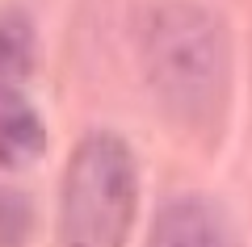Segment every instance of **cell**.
Here are the masks:
<instances>
[{
	"instance_id": "6da1fadb",
	"label": "cell",
	"mask_w": 252,
	"mask_h": 247,
	"mask_svg": "<svg viewBox=\"0 0 252 247\" xmlns=\"http://www.w3.org/2000/svg\"><path fill=\"white\" fill-rule=\"evenodd\" d=\"M143 76L177 126L206 130L231 92V42L206 4L164 0L143 21Z\"/></svg>"
},
{
	"instance_id": "277c9868",
	"label": "cell",
	"mask_w": 252,
	"mask_h": 247,
	"mask_svg": "<svg viewBox=\"0 0 252 247\" xmlns=\"http://www.w3.org/2000/svg\"><path fill=\"white\" fill-rule=\"evenodd\" d=\"M46 151V126L26 97L0 101V168H26Z\"/></svg>"
},
{
	"instance_id": "3957f363",
	"label": "cell",
	"mask_w": 252,
	"mask_h": 247,
	"mask_svg": "<svg viewBox=\"0 0 252 247\" xmlns=\"http://www.w3.org/2000/svg\"><path fill=\"white\" fill-rule=\"evenodd\" d=\"M152 247H227V230L210 201L177 197L156 214Z\"/></svg>"
},
{
	"instance_id": "5b68a950",
	"label": "cell",
	"mask_w": 252,
	"mask_h": 247,
	"mask_svg": "<svg viewBox=\"0 0 252 247\" xmlns=\"http://www.w3.org/2000/svg\"><path fill=\"white\" fill-rule=\"evenodd\" d=\"M34 71V21L21 9H0V101L21 97Z\"/></svg>"
},
{
	"instance_id": "7a4b0ae2",
	"label": "cell",
	"mask_w": 252,
	"mask_h": 247,
	"mask_svg": "<svg viewBox=\"0 0 252 247\" xmlns=\"http://www.w3.org/2000/svg\"><path fill=\"white\" fill-rule=\"evenodd\" d=\"M139 205V172L126 138L93 130L67 155L59 193L63 247H126Z\"/></svg>"
},
{
	"instance_id": "8992f818",
	"label": "cell",
	"mask_w": 252,
	"mask_h": 247,
	"mask_svg": "<svg viewBox=\"0 0 252 247\" xmlns=\"http://www.w3.org/2000/svg\"><path fill=\"white\" fill-rule=\"evenodd\" d=\"M0 226H4V243L0 247H17L30 230V205L21 193H9L0 189Z\"/></svg>"
}]
</instances>
